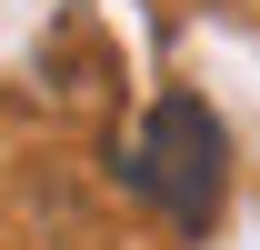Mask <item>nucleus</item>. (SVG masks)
<instances>
[{
	"label": "nucleus",
	"instance_id": "f257e3e1",
	"mask_svg": "<svg viewBox=\"0 0 260 250\" xmlns=\"http://www.w3.org/2000/svg\"><path fill=\"white\" fill-rule=\"evenodd\" d=\"M110 180H120L130 200H150L180 240H210V220H220V180H230L220 110H210L200 90H160L150 110H140V130L120 140Z\"/></svg>",
	"mask_w": 260,
	"mask_h": 250
}]
</instances>
